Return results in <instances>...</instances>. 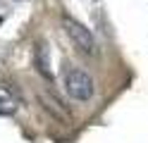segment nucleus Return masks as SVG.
I'll return each mask as SVG.
<instances>
[{
	"instance_id": "1",
	"label": "nucleus",
	"mask_w": 148,
	"mask_h": 143,
	"mask_svg": "<svg viewBox=\"0 0 148 143\" xmlns=\"http://www.w3.org/2000/svg\"><path fill=\"white\" fill-rule=\"evenodd\" d=\"M62 81H64V91H67L74 100L86 103V100L93 98V79H91V74H86L84 69H79V67H74V64H64Z\"/></svg>"
},
{
	"instance_id": "2",
	"label": "nucleus",
	"mask_w": 148,
	"mask_h": 143,
	"mask_svg": "<svg viewBox=\"0 0 148 143\" xmlns=\"http://www.w3.org/2000/svg\"><path fill=\"white\" fill-rule=\"evenodd\" d=\"M62 26H64V31H67V36L72 38V43L77 45L81 53L96 55V38H93V34H91L81 22H77V19L69 17V14H64L62 17Z\"/></svg>"
},
{
	"instance_id": "3",
	"label": "nucleus",
	"mask_w": 148,
	"mask_h": 143,
	"mask_svg": "<svg viewBox=\"0 0 148 143\" xmlns=\"http://www.w3.org/2000/svg\"><path fill=\"white\" fill-rule=\"evenodd\" d=\"M34 62H36V69H38L48 81H53V69H50V50L45 41H38L34 48Z\"/></svg>"
},
{
	"instance_id": "4",
	"label": "nucleus",
	"mask_w": 148,
	"mask_h": 143,
	"mask_svg": "<svg viewBox=\"0 0 148 143\" xmlns=\"http://www.w3.org/2000/svg\"><path fill=\"white\" fill-rule=\"evenodd\" d=\"M0 103H7V105H14L19 103V95H17V88L10 83H0Z\"/></svg>"
},
{
	"instance_id": "5",
	"label": "nucleus",
	"mask_w": 148,
	"mask_h": 143,
	"mask_svg": "<svg viewBox=\"0 0 148 143\" xmlns=\"http://www.w3.org/2000/svg\"><path fill=\"white\" fill-rule=\"evenodd\" d=\"M17 107L14 105H7V103H0V114H12Z\"/></svg>"
}]
</instances>
